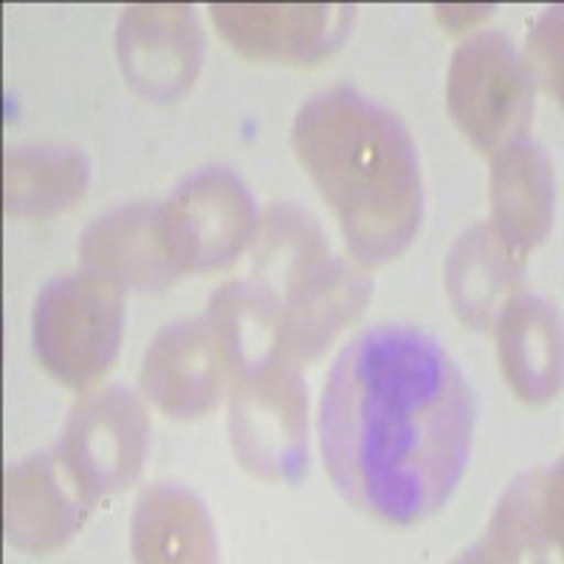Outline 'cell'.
<instances>
[{
  "instance_id": "52a82bcc",
  "label": "cell",
  "mask_w": 564,
  "mask_h": 564,
  "mask_svg": "<svg viewBox=\"0 0 564 564\" xmlns=\"http://www.w3.org/2000/svg\"><path fill=\"white\" fill-rule=\"evenodd\" d=\"M257 209L235 173L209 167L186 178L161 204V229L184 274L218 271L254 240Z\"/></svg>"
},
{
  "instance_id": "e0dca14e",
  "label": "cell",
  "mask_w": 564,
  "mask_h": 564,
  "mask_svg": "<svg viewBox=\"0 0 564 564\" xmlns=\"http://www.w3.org/2000/svg\"><path fill=\"white\" fill-rule=\"evenodd\" d=\"M130 545L135 562L198 564L218 558L209 513L195 494L178 486H153L135 502Z\"/></svg>"
},
{
  "instance_id": "9c48e42d",
  "label": "cell",
  "mask_w": 564,
  "mask_h": 564,
  "mask_svg": "<svg viewBox=\"0 0 564 564\" xmlns=\"http://www.w3.org/2000/svg\"><path fill=\"white\" fill-rule=\"evenodd\" d=\"M238 379L224 330L209 314L161 327L141 359V390L164 415L204 417Z\"/></svg>"
},
{
  "instance_id": "3957f363",
  "label": "cell",
  "mask_w": 564,
  "mask_h": 564,
  "mask_svg": "<svg viewBox=\"0 0 564 564\" xmlns=\"http://www.w3.org/2000/svg\"><path fill=\"white\" fill-rule=\"evenodd\" d=\"M257 289L276 308V356L302 365L350 325L370 300V280L330 254L322 229L296 206H274L254 231Z\"/></svg>"
},
{
  "instance_id": "ffe728a7",
  "label": "cell",
  "mask_w": 564,
  "mask_h": 564,
  "mask_svg": "<svg viewBox=\"0 0 564 564\" xmlns=\"http://www.w3.org/2000/svg\"><path fill=\"white\" fill-rule=\"evenodd\" d=\"M528 68L547 94L562 99V9H547L528 40Z\"/></svg>"
},
{
  "instance_id": "8992f818",
  "label": "cell",
  "mask_w": 564,
  "mask_h": 564,
  "mask_svg": "<svg viewBox=\"0 0 564 564\" xmlns=\"http://www.w3.org/2000/svg\"><path fill=\"white\" fill-rule=\"evenodd\" d=\"M533 79L525 57L502 32H477L455 52L446 105L477 150H500L522 139L533 116Z\"/></svg>"
},
{
  "instance_id": "4fadbf2b",
  "label": "cell",
  "mask_w": 564,
  "mask_h": 564,
  "mask_svg": "<svg viewBox=\"0 0 564 564\" xmlns=\"http://www.w3.org/2000/svg\"><path fill=\"white\" fill-rule=\"evenodd\" d=\"M83 274L116 291H161L184 276L161 229V204H130L97 218L79 238Z\"/></svg>"
},
{
  "instance_id": "44dd1931",
  "label": "cell",
  "mask_w": 564,
  "mask_h": 564,
  "mask_svg": "<svg viewBox=\"0 0 564 564\" xmlns=\"http://www.w3.org/2000/svg\"><path fill=\"white\" fill-rule=\"evenodd\" d=\"M435 12L437 20H441L449 32H463V29L475 26V23L486 20L488 14L494 12V7H468V3L466 7H460V3L449 7V3H443V7H435Z\"/></svg>"
},
{
  "instance_id": "ba28073f",
  "label": "cell",
  "mask_w": 564,
  "mask_h": 564,
  "mask_svg": "<svg viewBox=\"0 0 564 564\" xmlns=\"http://www.w3.org/2000/svg\"><path fill=\"white\" fill-rule=\"evenodd\" d=\"M148 410L124 387H105L79 398L63 437L59 457L90 500L124 491L135 482L148 455Z\"/></svg>"
},
{
  "instance_id": "d6986e66",
  "label": "cell",
  "mask_w": 564,
  "mask_h": 564,
  "mask_svg": "<svg viewBox=\"0 0 564 564\" xmlns=\"http://www.w3.org/2000/svg\"><path fill=\"white\" fill-rule=\"evenodd\" d=\"M88 159L74 148H14L3 161V209L9 218H48L88 189Z\"/></svg>"
},
{
  "instance_id": "5bb4252c",
  "label": "cell",
  "mask_w": 564,
  "mask_h": 564,
  "mask_svg": "<svg viewBox=\"0 0 564 564\" xmlns=\"http://www.w3.org/2000/svg\"><path fill=\"white\" fill-rule=\"evenodd\" d=\"M562 551V463L517 477L463 562H545Z\"/></svg>"
},
{
  "instance_id": "2e32d148",
  "label": "cell",
  "mask_w": 564,
  "mask_h": 564,
  "mask_svg": "<svg viewBox=\"0 0 564 564\" xmlns=\"http://www.w3.org/2000/svg\"><path fill=\"white\" fill-rule=\"evenodd\" d=\"M500 367L528 404H545L562 390V322L551 302L517 294L497 319Z\"/></svg>"
},
{
  "instance_id": "5b68a950",
  "label": "cell",
  "mask_w": 564,
  "mask_h": 564,
  "mask_svg": "<svg viewBox=\"0 0 564 564\" xmlns=\"http://www.w3.org/2000/svg\"><path fill=\"white\" fill-rule=\"evenodd\" d=\"M122 327L119 291L88 274L59 276L34 302V356L65 387L88 390L113 367Z\"/></svg>"
},
{
  "instance_id": "7a4b0ae2",
  "label": "cell",
  "mask_w": 564,
  "mask_h": 564,
  "mask_svg": "<svg viewBox=\"0 0 564 564\" xmlns=\"http://www.w3.org/2000/svg\"><path fill=\"white\" fill-rule=\"evenodd\" d=\"M291 141L361 265L387 263L412 243L423 184L412 135L395 113L352 88L325 90L302 105Z\"/></svg>"
},
{
  "instance_id": "30bf717a",
  "label": "cell",
  "mask_w": 564,
  "mask_h": 564,
  "mask_svg": "<svg viewBox=\"0 0 564 564\" xmlns=\"http://www.w3.org/2000/svg\"><path fill=\"white\" fill-rule=\"evenodd\" d=\"M116 54L130 88L150 102H175L193 88L206 40L193 7L135 3L116 26Z\"/></svg>"
},
{
  "instance_id": "8fae6325",
  "label": "cell",
  "mask_w": 564,
  "mask_h": 564,
  "mask_svg": "<svg viewBox=\"0 0 564 564\" xmlns=\"http://www.w3.org/2000/svg\"><path fill=\"white\" fill-rule=\"evenodd\" d=\"M220 37L249 59L316 63L350 37L356 7L347 3H212Z\"/></svg>"
},
{
  "instance_id": "277c9868",
  "label": "cell",
  "mask_w": 564,
  "mask_h": 564,
  "mask_svg": "<svg viewBox=\"0 0 564 564\" xmlns=\"http://www.w3.org/2000/svg\"><path fill=\"white\" fill-rule=\"evenodd\" d=\"M229 437L257 480L296 482L308 468V387L294 361L269 356L231 384Z\"/></svg>"
},
{
  "instance_id": "6da1fadb",
  "label": "cell",
  "mask_w": 564,
  "mask_h": 564,
  "mask_svg": "<svg viewBox=\"0 0 564 564\" xmlns=\"http://www.w3.org/2000/svg\"><path fill=\"white\" fill-rule=\"evenodd\" d=\"M475 441V395L432 336L376 325L327 372L322 457L336 491L387 525H415L446 506Z\"/></svg>"
},
{
  "instance_id": "9a60e30c",
  "label": "cell",
  "mask_w": 564,
  "mask_h": 564,
  "mask_svg": "<svg viewBox=\"0 0 564 564\" xmlns=\"http://www.w3.org/2000/svg\"><path fill=\"white\" fill-rule=\"evenodd\" d=\"M556 184L553 167L539 144L513 139L494 150L491 231L517 260L545 243L553 226Z\"/></svg>"
},
{
  "instance_id": "ac0fdd59",
  "label": "cell",
  "mask_w": 564,
  "mask_h": 564,
  "mask_svg": "<svg viewBox=\"0 0 564 564\" xmlns=\"http://www.w3.org/2000/svg\"><path fill=\"white\" fill-rule=\"evenodd\" d=\"M520 282L522 260L500 243L491 226L468 229L446 263V285L455 314L477 330L497 325L508 302L520 294Z\"/></svg>"
},
{
  "instance_id": "7c38bea8",
  "label": "cell",
  "mask_w": 564,
  "mask_h": 564,
  "mask_svg": "<svg viewBox=\"0 0 564 564\" xmlns=\"http://www.w3.org/2000/svg\"><path fill=\"white\" fill-rule=\"evenodd\" d=\"M94 506L59 452H43L7 468L3 528L18 551L48 553L65 545L83 531Z\"/></svg>"
}]
</instances>
